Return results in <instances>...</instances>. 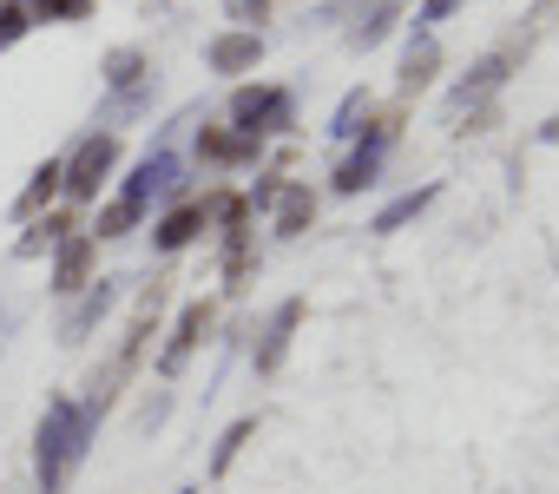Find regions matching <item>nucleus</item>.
<instances>
[{
  "label": "nucleus",
  "mask_w": 559,
  "mask_h": 494,
  "mask_svg": "<svg viewBox=\"0 0 559 494\" xmlns=\"http://www.w3.org/2000/svg\"><path fill=\"white\" fill-rule=\"evenodd\" d=\"M86 428H93V415L80 409V402H53L47 409V422H40V494H60L67 487V474L80 468V455H86Z\"/></svg>",
  "instance_id": "1"
},
{
  "label": "nucleus",
  "mask_w": 559,
  "mask_h": 494,
  "mask_svg": "<svg viewBox=\"0 0 559 494\" xmlns=\"http://www.w3.org/2000/svg\"><path fill=\"white\" fill-rule=\"evenodd\" d=\"M112 165H119V139H112V132H93V139L60 165V185H67L73 198H93V191L106 185V172H112Z\"/></svg>",
  "instance_id": "2"
},
{
  "label": "nucleus",
  "mask_w": 559,
  "mask_h": 494,
  "mask_svg": "<svg viewBox=\"0 0 559 494\" xmlns=\"http://www.w3.org/2000/svg\"><path fill=\"white\" fill-rule=\"evenodd\" d=\"M230 119L243 126V139H257V132H276V126L290 119V99L270 93V86H243V93L230 99Z\"/></svg>",
  "instance_id": "3"
},
{
  "label": "nucleus",
  "mask_w": 559,
  "mask_h": 494,
  "mask_svg": "<svg viewBox=\"0 0 559 494\" xmlns=\"http://www.w3.org/2000/svg\"><path fill=\"white\" fill-rule=\"evenodd\" d=\"M204 330H211V304H185L178 337H171V343H165V356H158V376H178V369H185V356L204 343Z\"/></svg>",
  "instance_id": "4"
},
{
  "label": "nucleus",
  "mask_w": 559,
  "mask_h": 494,
  "mask_svg": "<svg viewBox=\"0 0 559 494\" xmlns=\"http://www.w3.org/2000/svg\"><path fill=\"white\" fill-rule=\"evenodd\" d=\"M257 60H263V40H257V34H243V27L211 40V67H217V73H250Z\"/></svg>",
  "instance_id": "5"
},
{
  "label": "nucleus",
  "mask_w": 559,
  "mask_h": 494,
  "mask_svg": "<svg viewBox=\"0 0 559 494\" xmlns=\"http://www.w3.org/2000/svg\"><path fill=\"white\" fill-rule=\"evenodd\" d=\"M297 317H304V304H284L276 310V324H270V337H263V350H257V369L270 376L276 363H284V350H290V330H297Z\"/></svg>",
  "instance_id": "6"
},
{
  "label": "nucleus",
  "mask_w": 559,
  "mask_h": 494,
  "mask_svg": "<svg viewBox=\"0 0 559 494\" xmlns=\"http://www.w3.org/2000/svg\"><path fill=\"white\" fill-rule=\"evenodd\" d=\"M198 224H204V204H185V211H171V217L158 224V251H185V244L198 237Z\"/></svg>",
  "instance_id": "7"
},
{
  "label": "nucleus",
  "mask_w": 559,
  "mask_h": 494,
  "mask_svg": "<svg viewBox=\"0 0 559 494\" xmlns=\"http://www.w3.org/2000/svg\"><path fill=\"white\" fill-rule=\"evenodd\" d=\"M86 264H93V237H67V251H60V291H80L86 284Z\"/></svg>",
  "instance_id": "8"
},
{
  "label": "nucleus",
  "mask_w": 559,
  "mask_h": 494,
  "mask_svg": "<svg viewBox=\"0 0 559 494\" xmlns=\"http://www.w3.org/2000/svg\"><path fill=\"white\" fill-rule=\"evenodd\" d=\"M310 217H317V198H310L304 185H297V191H284V204H276V231H284V237H297Z\"/></svg>",
  "instance_id": "9"
},
{
  "label": "nucleus",
  "mask_w": 559,
  "mask_h": 494,
  "mask_svg": "<svg viewBox=\"0 0 559 494\" xmlns=\"http://www.w3.org/2000/svg\"><path fill=\"white\" fill-rule=\"evenodd\" d=\"M428 80H435V47L421 40V47H415V54L402 60V93H421Z\"/></svg>",
  "instance_id": "10"
},
{
  "label": "nucleus",
  "mask_w": 559,
  "mask_h": 494,
  "mask_svg": "<svg viewBox=\"0 0 559 494\" xmlns=\"http://www.w3.org/2000/svg\"><path fill=\"white\" fill-rule=\"evenodd\" d=\"M53 191H60V158H47V165L34 172V185H27V198H21V217H27V211H40Z\"/></svg>",
  "instance_id": "11"
},
{
  "label": "nucleus",
  "mask_w": 559,
  "mask_h": 494,
  "mask_svg": "<svg viewBox=\"0 0 559 494\" xmlns=\"http://www.w3.org/2000/svg\"><path fill=\"white\" fill-rule=\"evenodd\" d=\"M198 152H204V158H243V152H257V139H230V132H198Z\"/></svg>",
  "instance_id": "12"
},
{
  "label": "nucleus",
  "mask_w": 559,
  "mask_h": 494,
  "mask_svg": "<svg viewBox=\"0 0 559 494\" xmlns=\"http://www.w3.org/2000/svg\"><path fill=\"white\" fill-rule=\"evenodd\" d=\"M428 198H435V185H421V191H408V198H395V204H389V211L376 217V231H395V224H408V217H415V211H421Z\"/></svg>",
  "instance_id": "13"
},
{
  "label": "nucleus",
  "mask_w": 559,
  "mask_h": 494,
  "mask_svg": "<svg viewBox=\"0 0 559 494\" xmlns=\"http://www.w3.org/2000/svg\"><path fill=\"white\" fill-rule=\"evenodd\" d=\"M250 435H257V422H230V428H224V442H217V455H211V474H224V468L237 461V448H243Z\"/></svg>",
  "instance_id": "14"
},
{
  "label": "nucleus",
  "mask_w": 559,
  "mask_h": 494,
  "mask_svg": "<svg viewBox=\"0 0 559 494\" xmlns=\"http://www.w3.org/2000/svg\"><path fill=\"white\" fill-rule=\"evenodd\" d=\"M27 14H40V21H86L93 0H27Z\"/></svg>",
  "instance_id": "15"
},
{
  "label": "nucleus",
  "mask_w": 559,
  "mask_h": 494,
  "mask_svg": "<svg viewBox=\"0 0 559 494\" xmlns=\"http://www.w3.org/2000/svg\"><path fill=\"white\" fill-rule=\"evenodd\" d=\"M139 73H145V60H139V54H132V47H119V54H112V60H106V80H112V86H132V80H139Z\"/></svg>",
  "instance_id": "16"
},
{
  "label": "nucleus",
  "mask_w": 559,
  "mask_h": 494,
  "mask_svg": "<svg viewBox=\"0 0 559 494\" xmlns=\"http://www.w3.org/2000/svg\"><path fill=\"white\" fill-rule=\"evenodd\" d=\"M376 178V152H362V158H349L343 172H336V191H362Z\"/></svg>",
  "instance_id": "17"
},
{
  "label": "nucleus",
  "mask_w": 559,
  "mask_h": 494,
  "mask_svg": "<svg viewBox=\"0 0 559 494\" xmlns=\"http://www.w3.org/2000/svg\"><path fill=\"white\" fill-rule=\"evenodd\" d=\"M224 14H230V21H237L243 34H257V21L270 14V0H224Z\"/></svg>",
  "instance_id": "18"
},
{
  "label": "nucleus",
  "mask_w": 559,
  "mask_h": 494,
  "mask_svg": "<svg viewBox=\"0 0 559 494\" xmlns=\"http://www.w3.org/2000/svg\"><path fill=\"white\" fill-rule=\"evenodd\" d=\"M27 34V8H14V0H0V47H14Z\"/></svg>",
  "instance_id": "19"
},
{
  "label": "nucleus",
  "mask_w": 559,
  "mask_h": 494,
  "mask_svg": "<svg viewBox=\"0 0 559 494\" xmlns=\"http://www.w3.org/2000/svg\"><path fill=\"white\" fill-rule=\"evenodd\" d=\"M454 8H467V0H421V14H415V21H421V27H441Z\"/></svg>",
  "instance_id": "20"
},
{
  "label": "nucleus",
  "mask_w": 559,
  "mask_h": 494,
  "mask_svg": "<svg viewBox=\"0 0 559 494\" xmlns=\"http://www.w3.org/2000/svg\"><path fill=\"white\" fill-rule=\"evenodd\" d=\"M362 113H369V99H362V93H356V99H349V106H343V119H336V132H356V119H362Z\"/></svg>",
  "instance_id": "21"
}]
</instances>
